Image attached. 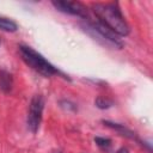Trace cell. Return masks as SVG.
Listing matches in <instances>:
<instances>
[{"mask_svg": "<svg viewBox=\"0 0 153 153\" xmlns=\"http://www.w3.org/2000/svg\"><path fill=\"white\" fill-rule=\"evenodd\" d=\"M51 5L60 12L67 13V14H72V16H78L80 18L86 19L88 16V8L80 1H63V0H59V1H51Z\"/></svg>", "mask_w": 153, "mask_h": 153, "instance_id": "obj_5", "label": "cell"}, {"mask_svg": "<svg viewBox=\"0 0 153 153\" xmlns=\"http://www.w3.org/2000/svg\"><path fill=\"white\" fill-rule=\"evenodd\" d=\"M54 153H63V152H61V151H55Z\"/></svg>", "mask_w": 153, "mask_h": 153, "instance_id": "obj_13", "label": "cell"}, {"mask_svg": "<svg viewBox=\"0 0 153 153\" xmlns=\"http://www.w3.org/2000/svg\"><path fill=\"white\" fill-rule=\"evenodd\" d=\"M102 123H103L105 127H108V128H110V129H112V130L117 131L120 135H122V136H124V137H127V139L134 140V141H136V142H139V143L143 145V143H142V141L137 137V135H136L133 130H130L129 128H127L124 124L115 123V122H111V121H102Z\"/></svg>", "mask_w": 153, "mask_h": 153, "instance_id": "obj_6", "label": "cell"}, {"mask_svg": "<svg viewBox=\"0 0 153 153\" xmlns=\"http://www.w3.org/2000/svg\"><path fill=\"white\" fill-rule=\"evenodd\" d=\"M92 11L97 20L117 36L129 35L130 27L122 14L118 2H97L92 5Z\"/></svg>", "mask_w": 153, "mask_h": 153, "instance_id": "obj_1", "label": "cell"}, {"mask_svg": "<svg viewBox=\"0 0 153 153\" xmlns=\"http://www.w3.org/2000/svg\"><path fill=\"white\" fill-rule=\"evenodd\" d=\"M94 142H96V145L100 148V149H103V151H109L110 148H111V139H109V137H104V136H96L94 139Z\"/></svg>", "mask_w": 153, "mask_h": 153, "instance_id": "obj_10", "label": "cell"}, {"mask_svg": "<svg viewBox=\"0 0 153 153\" xmlns=\"http://www.w3.org/2000/svg\"><path fill=\"white\" fill-rule=\"evenodd\" d=\"M19 53H20L23 61L30 68H32L41 75H43L45 78H49L53 75H60L63 79L69 80L68 75H66L60 69H57L53 63H50L42 54L36 51L33 48H31L29 45H19Z\"/></svg>", "mask_w": 153, "mask_h": 153, "instance_id": "obj_2", "label": "cell"}, {"mask_svg": "<svg viewBox=\"0 0 153 153\" xmlns=\"http://www.w3.org/2000/svg\"><path fill=\"white\" fill-rule=\"evenodd\" d=\"M60 106L63 108L67 111H75L76 110V105L74 103L69 102V100H66V99H63V100L60 102Z\"/></svg>", "mask_w": 153, "mask_h": 153, "instance_id": "obj_11", "label": "cell"}, {"mask_svg": "<svg viewBox=\"0 0 153 153\" xmlns=\"http://www.w3.org/2000/svg\"><path fill=\"white\" fill-rule=\"evenodd\" d=\"M0 29L2 31H7V32H16L18 30V25L12 19L0 16Z\"/></svg>", "mask_w": 153, "mask_h": 153, "instance_id": "obj_8", "label": "cell"}, {"mask_svg": "<svg viewBox=\"0 0 153 153\" xmlns=\"http://www.w3.org/2000/svg\"><path fill=\"white\" fill-rule=\"evenodd\" d=\"M94 104H96L97 108L104 110V109H109V108H111V106L114 105V102H112L110 98H108V97L98 96V97L96 98V100H94Z\"/></svg>", "mask_w": 153, "mask_h": 153, "instance_id": "obj_9", "label": "cell"}, {"mask_svg": "<svg viewBox=\"0 0 153 153\" xmlns=\"http://www.w3.org/2000/svg\"><path fill=\"white\" fill-rule=\"evenodd\" d=\"M0 44H1V39H0Z\"/></svg>", "mask_w": 153, "mask_h": 153, "instance_id": "obj_14", "label": "cell"}, {"mask_svg": "<svg viewBox=\"0 0 153 153\" xmlns=\"http://www.w3.org/2000/svg\"><path fill=\"white\" fill-rule=\"evenodd\" d=\"M81 27L94 39L102 42L104 45H109L111 48L121 49L123 48V42L118 38L116 33H114L111 30H109L106 26L100 24L98 20H85V23L81 25Z\"/></svg>", "mask_w": 153, "mask_h": 153, "instance_id": "obj_3", "label": "cell"}, {"mask_svg": "<svg viewBox=\"0 0 153 153\" xmlns=\"http://www.w3.org/2000/svg\"><path fill=\"white\" fill-rule=\"evenodd\" d=\"M116 153H129V149L127 147H121L120 149L116 151Z\"/></svg>", "mask_w": 153, "mask_h": 153, "instance_id": "obj_12", "label": "cell"}, {"mask_svg": "<svg viewBox=\"0 0 153 153\" xmlns=\"http://www.w3.org/2000/svg\"><path fill=\"white\" fill-rule=\"evenodd\" d=\"M43 110H44V98L42 94H35L29 104L27 110V117H26V126L27 129L36 134L39 129L42 117H43Z\"/></svg>", "mask_w": 153, "mask_h": 153, "instance_id": "obj_4", "label": "cell"}, {"mask_svg": "<svg viewBox=\"0 0 153 153\" xmlns=\"http://www.w3.org/2000/svg\"><path fill=\"white\" fill-rule=\"evenodd\" d=\"M13 87V78L12 74L5 69H0V90L4 93L11 92Z\"/></svg>", "mask_w": 153, "mask_h": 153, "instance_id": "obj_7", "label": "cell"}]
</instances>
